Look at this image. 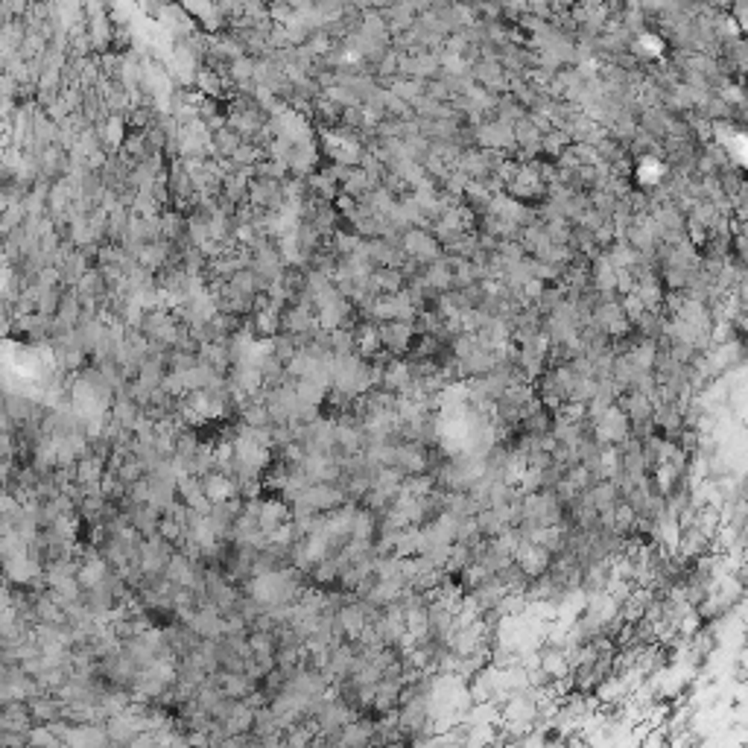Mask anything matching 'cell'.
<instances>
[{
    "label": "cell",
    "instance_id": "obj_1",
    "mask_svg": "<svg viewBox=\"0 0 748 748\" xmlns=\"http://www.w3.org/2000/svg\"><path fill=\"white\" fill-rule=\"evenodd\" d=\"M6 208H9V202L4 199V193H0V216H4V213H6Z\"/></svg>",
    "mask_w": 748,
    "mask_h": 748
}]
</instances>
